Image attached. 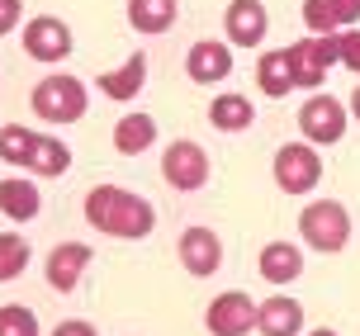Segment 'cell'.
Listing matches in <instances>:
<instances>
[{"instance_id":"cell-14","label":"cell","mask_w":360,"mask_h":336,"mask_svg":"<svg viewBox=\"0 0 360 336\" xmlns=\"http://www.w3.org/2000/svg\"><path fill=\"white\" fill-rule=\"evenodd\" d=\"M360 19V0H304V24L323 38H337Z\"/></svg>"},{"instance_id":"cell-25","label":"cell","mask_w":360,"mask_h":336,"mask_svg":"<svg viewBox=\"0 0 360 336\" xmlns=\"http://www.w3.org/2000/svg\"><path fill=\"white\" fill-rule=\"evenodd\" d=\"M29 266V242L19 232H0V280H15Z\"/></svg>"},{"instance_id":"cell-4","label":"cell","mask_w":360,"mask_h":336,"mask_svg":"<svg viewBox=\"0 0 360 336\" xmlns=\"http://www.w3.org/2000/svg\"><path fill=\"white\" fill-rule=\"evenodd\" d=\"M323 180V157L308 147V142H285L275 152V185L289 195H308L313 185Z\"/></svg>"},{"instance_id":"cell-21","label":"cell","mask_w":360,"mask_h":336,"mask_svg":"<svg viewBox=\"0 0 360 336\" xmlns=\"http://www.w3.org/2000/svg\"><path fill=\"white\" fill-rule=\"evenodd\" d=\"M157 142V124L147 119V114H124L119 124H114V147L124 152V157H138Z\"/></svg>"},{"instance_id":"cell-20","label":"cell","mask_w":360,"mask_h":336,"mask_svg":"<svg viewBox=\"0 0 360 336\" xmlns=\"http://www.w3.org/2000/svg\"><path fill=\"white\" fill-rule=\"evenodd\" d=\"M252 119H256V109L247 95H218L209 105V124L218 133H242V128H252Z\"/></svg>"},{"instance_id":"cell-5","label":"cell","mask_w":360,"mask_h":336,"mask_svg":"<svg viewBox=\"0 0 360 336\" xmlns=\"http://www.w3.org/2000/svg\"><path fill=\"white\" fill-rule=\"evenodd\" d=\"M289 57V76H294V86H323V76L332 71L337 62V38H299L294 48H285Z\"/></svg>"},{"instance_id":"cell-15","label":"cell","mask_w":360,"mask_h":336,"mask_svg":"<svg viewBox=\"0 0 360 336\" xmlns=\"http://www.w3.org/2000/svg\"><path fill=\"white\" fill-rule=\"evenodd\" d=\"M256 327H261V336H299V327H304V308L294 299H266L261 308H256Z\"/></svg>"},{"instance_id":"cell-17","label":"cell","mask_w":360,"mask_h":336,"mask_svg":"<svg viewBox=\"0 0 360 336\" xmlns=\"http://www.w3.org/2000/svg\"><path fill=\"white\" fill-rule=\"evenodd\" d=\"M143 81H147V57H143V53H133L119 71H105V76H100V90H105L109 100L128 105V100L143 90Z\"/></svg>"},{"instance_id":"cell-28","label":"cell","mask_w":360,"mask_h":336,"mask_svg":"<svg viewBox=\"0 0 360 336\" xmlns=\"http://www.w3.org/2000/svg\"><path fill=\"white\" fill-rule=\"evenodd\" d=\"M19 15H24V0H0V38L19 24Z\"/></svg>"},{"instance_id":"cell-16","label":"cell","mask_w":360,"mask_h":336,"mask_svg":"<svg viewBox=\"0 0 360 336\" xmlns=\"http://www.w3.org/2000/svg\"><path fill=\"white\" fill-rule=\"evenodd\" d=\"M256 266H261V275L270 284H289V280H299V270H304V251L294 247V242H270Z\"/></svg>"},{"instance_id":"cell-9","label":"cell","mask_w":360,"mask_h":336,"mask_svg":"<svg viewBox=\"0 0 360 336\" xmlns=\"http://www.w3.org/2000/svg\"><path fill=\"white\" fill-rule=\"evenodd\" d=\"M162 176L176 185V190H199L209 180V152L199 142H171L162 157Z\"/></svg>"},{"instance_id":"cell-11","label":"cell","mask_w":360,"mask_h":336,"mask_svg":"<svg viewBox=\"0 0 360 336\" xmlns=\"http://www.w3.org/2000/svg\"><path fill=\"white\" fill-rule=\"evenodd\" d=\"M90 256L95 251L86 242H62V247H53V256H48V284H53L57 294H72L76 284H81V275H86Z\"/></svg>"},{"instance_id":"cell-23","label":"cell","mask_w":360,"mask_h":336,"mask_svg":"<svg viewBox=\"0 0 360 336\" xmlns=\"http://www.w3.org/2000/svg\"><path fill=\"white\" fill-rule=\"evenodd\" d=\"M67 166H72V152H67V142H57V138H43V133H34L29 171H38V176H62Z\"/></svg>"},{"instance_id":"cell-18","label":"cell","mask_w":360,"mask_h":336,"mask_svg":"<svg viewBox=\"0 0 360 336\" xmlns=\"http://www.w3.org/2000/svg\"><path fill=\"white\" fill-rule=\"evenodd\" d=\"M38 209H43V199H38V190L29 180H19V176L0 180V213H5L10 223H29Z\"/></svg>"},{"instance_id":"cell-19","label":"cell","mask_w":360,"mask_h":336,"mask_svg":"<svg viewBox=\"0 0 360 336\" xmlns=\"http://www.w3.org/2000/svg\"><path fill=\"white\" fill-rule=\"evenodd\" d=\"M128 24L138 34H166L176 24V0H128Z\"/></svg>"},{"instance_id":"cell-22","label":"cell","mask_w":360,"mask_h":336,"mask_svg":"<svg viewBox=\"0 0 360 336\" xmlns=\"http://www.w3.org/2000/svg\"><path fill=\"white\" fill-rule=\"evenodd\" d=\"M256 86L266 90L270 100H285L289 90H294V76H289V57L285 53H266L256 62Z\"/></svg>"},{"instance_id":"cell-27","label":"cell","mask_w":360,"mask_h":336,"mask_svg":"<svg viewBox=\"0 0 360 336\" xmlns=\"http://www.w3.org/2000/svg\"><path fill=\"white\" fill-rule=\"evenodd\" d=\"M337 62H346L351 71H360V29L337 34Z\"/></svg>"},{"instance_id":"cell-29","label":"cell","mask_w":360,"mask_h":336,"mask_svg":"<svg viewBox=\"0 0 360 336\" xmlns=\"http://www.w3.org/2000/svg\"><path fill=\"white\" fill-rule=\"evenodd\" d=\"M53 336H95V327H90V322H81V318H72V322H57Z\"/></svg>"},{"instance_id":"cell-3","label":"cell","mask_w":360,"mask_h":336,"mask_svg":"<svg viewBox=\"0 0 360 336\" xmlns=\"http://www.w3.org/2000/svg\"><path fill=\"white\" fill-rule=\"evenodd\" d=\"M34 114L48 124H76L86 114V86L76 76H43L34 90Z\"/></svg>"},{"instance_id":"cell-30","label":"cell","mask_w":360,"mask_h":336,"mask_svg":"<svg viewBox=\"0 0 360 336\" xmlns=\"http://www.w3.org/2000/svg\"><path fill=\"white\" fill-rule=\"evenodd\" d=\"M351 114L360 119V86H356V95H351Z\"/></svg>"},{"instance_id":"cell-6","label":"cell","mask_w":360,"mask_h":336,"mask_svg":"<svg viewBox=\"0 0 360 336\" xmlns=\"http://www.w3.org/2000/svg\"><path fill=\"white\" fill-rule=\"evenodd\" d=\"M346 105L342 100H332V95H313L304 109H299V128H304L308 142H318V147H327V142H342L346 138Z\"/></svg>"},{"instance_id":"cell-8","label":"cell","mask_w":360,"mask_h":336,"mask_svg":"<svg viewBox=\"0 0 360 336\" xmlns=\"http://www.w3.org/2000/svg\"><path fill=\"white\" fill-rule=\"evenodd\" d=\"M204 327L214 336H247L256 327V303L242 294V289H233V294H218L214 303H209V313H204Z\"/></svg>"},{"instance_id":"cell-12","label":"cell","mask_w":360,"mask_h":336,"mask_svg":"<svg viewBox=\"0 0 360 336\" xmlns=\"http://www.w3.org/2000/svg\"><path fill=\"white\" fill-rule=\"evenodd\" d=\"M185 71H190V81H199V86H214V81H223V76H233V53H228V43L199 38L195 48H190Z\"/></svg>"},{"instance_id":"cell-31","label":"cell","mask_w":360,"mask_h":336,"mask_svg":"<svg viewBox=\"0 0 360 336\" xmlns=\"http://www.w3.org/2000/svg\"><path fill=\"white\" fill-rule=\"evenodd\" d=\"M308 336H337V332H332V327H318V332H308Z\"/></svg>"},{"instance_id":"cell-26","label":"cell","mask_w":360,"mask_h":336,"mask_svg":"<svg viewBox=\"0 0 360 336\" xmlns=\"http://www.w3.org/2000/svg\"><path fill=\"white\" fill-rule=\"evenodd\" d=\"M0 336H38V318L24 303H5L0 308Z\"/></svg>"},{"instance_id":"cell-24","label":"cell","mask_w":360,"mask_h":336,"mask_svg":"<svg viewBox=\"0 0 360 336\" xmlns=\"http://www.w3.org/2000/svg\"><path fill=\"white\" fill-rule=\"evenodd\" d=\"M29 152H34V133L24 124H5L0 128V157L10 166H29Z\"/></svg>"},{"instance_id":"cell-1","label":"cell","mask_w":360,"mask_h":336,"mask_svg":"<svg viewBox=\"0 0 360 336\" xmlns=\"http://www.w3.org/2000/svg\"><path fill=\"white\" fill-rule=\"evenodd\" d=\"M86 223L109 232V237L138 242V237H147V232L157 228V209L143 195L124 190V185H95L86 195Z\"/></svg>"},{"instance_id":"cell-10","label":"cell","mask_w":360,"mask_h":336,"mask_svg":"<svg viewBox=\"0 0 360 336\" xmlns=\"http://www.w3.org/2000/svg\"><path fill=\"white\" fill-rule=\"evenodd\" d=\"M180 266L190 270V275H214L223 266V247H218V232L209 228H185L180 232Z\"/></svg>"},{"instance_id":"cell-7","label":"cell","mask_w":360,"mask_h":336,"mask_svg":"<svg viewBox=\"0 0 360 336\" xmlns=\"http://www.w3.org/2000/svg\"><path fill=\"white\" fill-rule=\"evenodd\" d=\"M24 53L34 57V62H62V57L72 53V29L62 24L57 15H38L29 19V29H24Z\"/></svg>"},{"instance_id":"cell-13","label":"cell","mask_w":360,"mask_h":336,"mask_svg":"<svg viewBox=\"0 0 360 336\" xmlns=\"http://www.w3.org/2000/svg\"><path fill=\"white\" fill-rule=\"evenodd\" d=\"M266 5L261 0H233L228 5V15H223V29L233 38L237 48H256L261 38H266Z\"/></svg>"},{"instance_id":"cell-2","label":"cell","mask_w":360,"mask_h":336,"mask_svg":"<svg viewBox=\"0 0 360 336\" xmlns=\"http://www.w3.org/2000/svg\"><path fill=\"white\" fill-rule=\"evenodd\" d=\"M299 232H304V242L313 251H342L346 242H351V213H346V204H337V199H313L304 213H299Z\"/></svg>"}]
</instances>
